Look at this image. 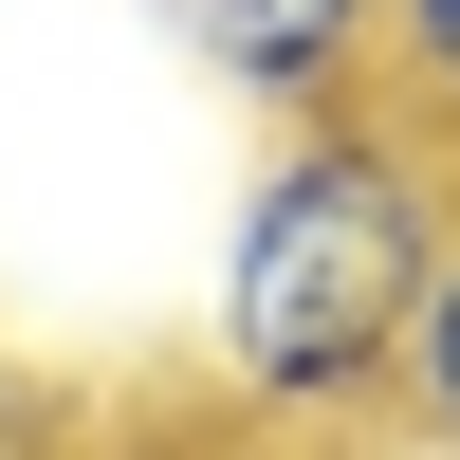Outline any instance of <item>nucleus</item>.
<instances>
[{"mask_svg":"<svg viewBox=\"0 0 460 460\" xmlns=\"http://www.w3.org/2000/svg\"><path fill=\"white\" fill-rule=\"evenodd\" d=\"M442 240H460V184H442V129L405 93L295 111V129L258 147L240 221H221V314H203L221 405L277 424V442L368 424V405L405 387V314H424Z\"/></svg>","mask_w":460,"mask_h":460,"instance_id":"nucleus-1","label":"nucleus"},{"mask_svg":"<svg viewBox=\"0 0 460 460\" xmlns=\"http://www.w3.org/2000/svg\"><path fill=\"white\" fill-rule=\"evenodd\" d=\"M147 19H166V56H184V74H221L258 129H295V111L368 93V37H387V0H147Z\"/></svg>","mask_w":460,"mask_h":460,"instance_id":"nucleus-2","label":"nucleus"},{"mask_svg":"<svg viewBox=\"0 0 460 460\" xmlns=\"http://www.w3.org/2000/svg\"><path fill=\"white\" fill-rule=\"evenodd\" d=\"M368 93H405V111L460 147V0H387V37H368Z\"/></svg>","mask_w":460,"mask_h":460,"instance_id":"nucleus-3","label":"nucleus"},{"mask_svg":"<svg viewBox=\"0 0 460 460\" xmlns=\"http://www.w3.org/2000/svg\"><path fill=\"white\" fill-rule=\"evenodd\" d=\"M387 405H405V424H424V442L460 460V240H442V277H424V314H405V387H387Z\"/></svg>","mask_w":460,"mask_h":460,"instance_id":"nucleus-4","label":"nucleus"}]
</instances>
